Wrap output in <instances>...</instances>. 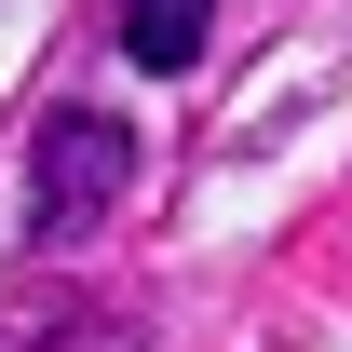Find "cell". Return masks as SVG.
I'll return each mask as SVG.
<instances>
[{
    "mask_svg": "<svg viewBox=\"0 0 352 352\" xmlns=\"http://www.w3.org/2000/svg\"><path fill=\"white\" fill-rule=\"evenodd\" d=\"M14 339H28V325H0V352H14Z\"/></svg>",
    "mask_w": 352,
    "mask_h": 352,
    "instance_id": "obj_4",
    "label": "cell"
},
{
    "mask_svg": "<svg viewBox=\"0 0 352 352\" xmlns=\"http://www.w3.org/2000/svg\"><path fill=\"white\" fill-rule=\"evenodd\" d=\"M217 41V0H122V54L135 68H204Z\"/></svg>",
    "mask_w": 352,
    "mask_h": 352,
    "instance_id": "obj_2",
    "label": "cell"
},
{
    "mask_svg": "<svg viewBox=\"0 0 352 352\" xmlns=\"http://www.w3.org/2000/svg\"><path fill=\"white\" fill-rule=\"evenodd\" d=\"M82 352H149V339H122V325H109V339H82Z\"/></svg>",
    "mask_w": 352,
    "mask_h": 352,
    "instance_id": "obj_3",
    "label": "cell"
},
{
    "mask_svg": "<svg viewBox=\"0 0 352 352\" xmlns=\"http://www.w3.org/2000/svg\"><path fill=\"white\" fill-rule=\"evenodd\" d=\"M122 190H135V122H109V109H54L41 149H28V258L109 230Z\"/></svg>",
    "mask_w": 352,
    "mask_h": 352,
    "instance_id": "obj_1",
    "label": "cell"
}]
</instances>
